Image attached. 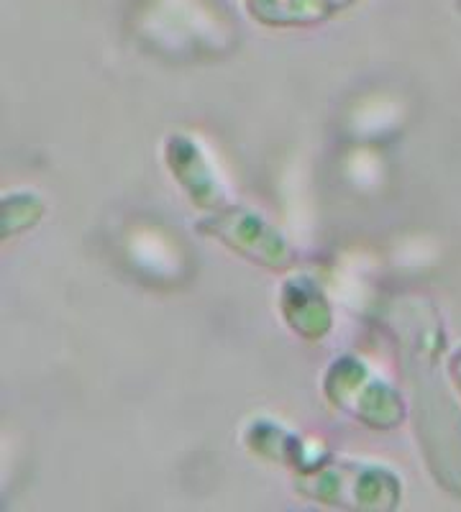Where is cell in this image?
<instances>
[{
    "mask_svg": "<svg viewBox=\"0 0 461 512\" xmlns=\"http://www.w3.org/2000/svg\"><path fill=\"white\" fill-rule=\"evenodd\" d=\"M328 395L341 408H349L372 428H392L403 420V400L392 387L372 379L356 359H341L328 374Z\"/></svg>",
    "mask_w": 461,
    "mask_h": 512,
    "instance_id": "cell-1",
    "label": "cell"
},
{
    "mask_svg": "<svg viewBox=\"0 0 461 512\" xmlns=\"http://www.w3.org/2000/svg\"><path fill=\"white\" fill-rule=\"evenodd\" d=\"M308 479L303 489L318 500L333 502L341 489H351V495L359 497V507H395L400 500V482L390 469L362 464H331L321 472L305 469Z\"/></svg>",
    "mask_w": 461,
    "mask_h": 512,
    "instance_id": "cell-2",
    "label": "cell"
},
{
    "mask_svg": "<svg viewBox=\"0 0 461 512\" xmlns=\"http://www.w3.org/2000/svg\"><path fill=\"white\" fill-rule=\"evenodd\" d=\"M203 228L216 233L218 239L226 241L228 246H234L236 251L246 254L249 259H257V262L269 264V267H277L280 262H285V239L277 231H272L262 218L251 216L246 210H236L234 216L226 213L216 221H205Z\"/></svg>",
    "mask_w": 461,
    "mask_h": 512,
    "instance_id": "cell-3",
    "label": "cell"
},
{
    "mask_svg": "<svg viewBox=\"0 0 461 512\" xmlns=\"http://www.w3.org/2000/svg\"><path fill=\"white\" fill-rule=\"evenodd\" d=\"M167 162L195 203L203 205V208H223V205H218L223 203L221 185H218L211 164L205 162L195 141L185 139V136H172L170 144H167Z\"/></svg>",
    "mask_w": 461,
    "mask_h": 512,
    "instance_id": "cell-4",
    "label": "cell"
},
{
    "mask_svg": "<svg viewBox=\"0 0 461 512\" xmlns=\"http://www.w3.org/2000/svg\"><path fill=\"white\" fill-rule=\"evenodd\" d=\"M282 308H285L290 326L308 338L323 336L331 326V310H328L326 297L308 277H295L287 282Z\"/></svg>",
    "mask_w": 461,
    "mask_h": 512,
    "instance_id": "cell-5",
    "label": "cell"
},
{
    "mask_svg": "<svg viewBox=\"0 0 461 512\" xmlns=\"http://www.w3.org/2000/svg\"><path fill=\"white\" fill-rule=\"evenodd\" d=\"M246 8L259 24L267 26H308L318 24L310 0H246Z\"/></svg>",
    "mask_w": 461,
    "mask_h": 512,
    "instance_id": "cell-6",
    "label": "cell"
},
{
    "mask_svg": "<svg viewBox=\"0 0 461 512\" xmlns=\"http://www.w3.org/2000/svg\"><path fill=\"white\" fill-rule=\"evenodd\" d=\"M356 0H310V6H313V11H316L318 21H326L328 16H333V13L344 11V8L354 6Z\"/></svg>",
    "mask_w": 461,
    "mask_h": 512,
    "instance_id": "cell-7",
    "label": "cell"
},
{
    "mask_svg": "<svg viewBox=\"0 0 461 512\" xmlns=\"http://www.w3.org/2000/svg\"><path fill=\"white\" fill-rule=\"evenodd\" d=\"M449 367H451V377H454V382L459 384V390H461V349L454 351Z\"/></svg>",
    "mask_w": 461,
    "mask_h": 512,
    "instance_id": "cell-8",
    "label": "cell"
}]
</instances>
